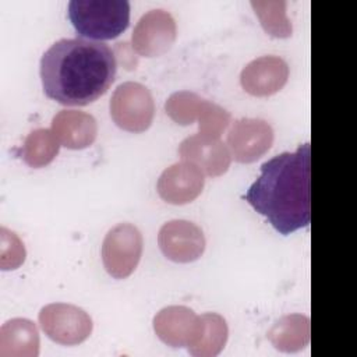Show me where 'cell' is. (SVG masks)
Returning <instances> with one entry per match:
<instances>
[{"instance_id": "6da1fadb", "label": "cell", "mask_w": 357, "mask_h": 357, "mask_svg": "<svg viewBox=\"0 0 357 357\" xmlns=\"http://www.w3.org/2000/svg\"><path fill=\"white\" fill-rule=\"evenodd\" d=\"M117 63L103 42L82 38L54 42L40 59L42 88L66 106H85L100 98L114 81Z\"/></svg>"}, {"instance_id": "7a4b0ae2", "label": "cell", "mask_w": 357, "mask_h": 357, "mask_svg": "<svg viewBox=\"0 0 357 357\" xmlns=\"http://www.w3.org/2000/svg\"><path fill=\"white\" fill-rule=\"evenodd\" d=\"M244 199L276 231L287 236L311 220V146L300 145L261 166L259 177L250 185Z\"/></svg>"}, {"instance_id": "3957f363", "label": "cell", "mask_w": 357, "mask_h": 357, "mask_svg": "<svg viewBox=\"0 0 357 357\" xmlns=\"http://www.w3.org/2000/svg\"><path fill=\"white\" fill-rule=\"evenodd\" d=\"M70 21L79 36L98 40L113 39L130 24L127 0H71Z\"/></svg>"}, {"instance_id": "277c9868", "label": "cell", "mask_w": 357, "mask_h": 357, "mask_svg": "<svg viewBox=\"0 0 357 357\" xmlns=\"http://www.w3.org/2000/svg\"><path fill=\"white\" fill-rule=\"evenodd\" d=\"M142 251V236L130 223H120L110 229L103 240L102 258L106 271L123 279L137 266Z\"/></svg>"}, {"instance_id": "5b68a950", "label": "cell", "mask_w": 357, "mask_h": 357, "mask_svg": "<svg viewBox=\"0 0 357 357\" xmlns=\"http://www.w3.org/2000/svg\"><path fill=\"white\" fill-rule=\"evenodd\" d=\"M110 113L121 128L144 131L149 127L153 116L151 92L138 82L119 85L110 100Z\"/></svg>"}, {"instance_id": "8992f818", "label": "cell", "mask_w": 357, "mask_h": 357, "mask_svg": "<svg viewBox=\"0 0 357 357\" xmlns=\"http://www.w3.org/2000/svg\"><path fill=\"white\" fill-rule=\"evenodd\" d=\"M39 322L47 336L60 343H79L92 331L89 315L71 304H49L39 312Z\"/></svg>"}, {"instance_id": "52a82bcc", "label": "cell", "mask_w": 357, "mask_h": 357, "mask_svg": "<svg viewBox=\"0 0 357 357\" xmlns=\"http://www.w3.org/2000/svg\"><path fill=\"white\" fill-rule=\"evenodd\" d=\"M176 38V22L163 8L145 13L132 32V46L142 56H159L166 52Z\"/></svg>"}, {"instance_id": "ba28073f", "label": "cell", "mask_w": 357, "mask_h": 357, "mask_svg": "<svg viewBox=\"0 0 357 357\" xmlns=\"http://www.w3.org/2000/svg\"><path fill=\"white\" fill-rule=\"evenodd\" d=\"M166 112L180 124H190L199 116V127L216 135L229 121V113L191 92L173 93L166 102Z\"/></svg>"}, {"instance_id": "9c48e42d", "label": "cell", "mask_w": 357, "mask_h": 357, "mask_svg": "<svg viewBox=\"0 0 357 357\" xmlns=\"http://www.w3.org/2000/svg\"><path fill=\"white\" fill-rule=\"evenodd\" d=\"M162 252L172 261L190 262L201 257L205 250L202 230L188 220H172L159 231Z\"/></svg>"}, {"instance_id": "30bf717a", "label": "cell", "mask_w": 357, "mask_h": 357, "mask_svg": "<svg viewBox=\"0 0 357 357\" xmlns=\"http://www.w3.org/2000/svg\"><path fill=\"white\" fill-rule=\"evenodd\" d=\"M273 141L272 127L261 119L237 120L227 135V144L238 162H252L265 153Z\"/></svg>"}, {"instance_id": "8fae6325", "label": "cell", "mask_w": 357, "mask_h": 357, "mask_svg": "<svg viewBox=\"0 0 357 357\" xmlns=\"http://www.w3.org/2000/svg\"><path fill=\"white\" fill-rule=\"evenodd\" d=\"M204 187V174L194 163H176L167 167L158 181V191L172 204L191 202Z\"/></svg>"}, {"instance_id": "7c38bea8", "label": "cell", "mask_w": 357, "mask_h": 357, "mask_svg": "<svg viewBox=\"0 0 357 357\" xmlns=\"http://www.w3.org/2000/svg\"><path fill=\"white\" fill-rule=\"evenodd\" d=\"M289 75L287 64L278 56H264L248 63L241 71V85L251 95H271L279 91Z\"/></svg>"}, {"instance_id": "4fadbf2b", "label": "cell", "mask_w": 357, "mask_h": 357, "mask_svg": "<svg viewBox=\"0 0 357 357\" xmlns=\"http://www.w3.org/2000/svg\"><path fill=\"white\" fill-rule=\"evenodd\" d=\"M56 138L67 148L81 149L91 145L96 137L95 119L78 110H61L52 121Z\"/></svg>"}, {"instance_id": "5bb4252c", "label": "cell", "mask_w": 357, "mask_h": 357, "mask_svg": "<svg viewBox=\"0 0 357 357\" xmlns=\"http://www.w3.org/2000/svg\"><path fill=\"white\" fill-rule=\"evenodd\" d=\"M180 153L184 159L197 162L211 176L222 174L230 163V156L225 145L219 139L205 134L184 139Z\"/></svg>"}, {"instance_id": "9a60e30c", "label": "cell", "mask_w": 357, "mask_h": 357, "mask_svg": "<svg viewBox=\"0 0 357 357\" xmlns=\"http://www.w3.org/2000/svg\"><path fill=\"white\" fill-rule=\"evenodd\" d=\"M56 135L47 128L33 130L21 148V158L31 167H42L53 160L59 152Z\"/></svg>"}, {"instance_id": "2e32d148", "label": "cell", "mask_w": 357, "mask_h": 357, "mask_svg": "<svg viewBox=\"0 0 357 357\" xmlns=\"http://www.w3.org/2000/svg\"><path fill=\"white\" fill-rule=\"evenodd\" d=\"M194 312L187 307H167L155 317V331L163 340L177 342L183 333L192 329Z\"/></svg>"}, {"instance_id": "e0dca14e", "label": "cell", "mask_w": 357, "mask_h": 357, "mask_svg": "<svg viewBox=\"0 0 357 357\" xmlns=\"http://www.w3.org/2000/svg\"><path fill=\"white\" fill-rule=\"evenodd\" d=\"M251 6L268 33L280 38L291 35V24L286 15L284 0L251 1Z\"/></svg>"}, {"instance_id": "ac0fdd59", "label": "cell", "mask_w": 357, "mask_h": 357, "mask_svg": "<svg viewBox=\"0 0 357 357\" xmlns=\"http://www.w3.org/2000/svg\"><path fill=\"white\" fill-rule=\"evenodd\" d=\"M1 346H38V331L29 319L15 318L1 326Z\"/></svg>"}, {"instance_id": "d6986e66", "label": "cell", "mask_w": 357, "mask_h": 357, "mask_svg": "<svg viewBox=\"0 0 357 357\" xmlns=\"http://www.w3.org/2000/svg\"><path fill=\"white\" fill-rule=\"evenodd\" d=\"M25 259V248L15 233L1 227V269H15Z\"/></svg>"}]
</instances>
